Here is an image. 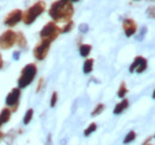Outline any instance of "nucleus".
I'll list each match as a JSON object with an SVG mask.
<instances>
[{
    "label": "nucleus",
    "instance_id": "21",
    "mask_svg": "<svg viewBox=\"0 0 155 145\" xmlns=\"http://www.w3.org/2000/svg\"><path fill=\"white\" fill-rule=\"evenodd\" d=\"M103 111H104V105L103 104H98L97 106L94 107V109L92 111V117H96L98 114H100Z\"/></svg>",
    "mask_w": 155,
    "mask_h": 145
},
{
    "label": "nucleus",
    "instance_id": "7",
    "mask_svg": "<svg viewBox=\"0 0 155 145\" xmlns=\"http://www.w3.org/2000/svg\"><path fill=\"white\" fill-rule=\"evenodd\" d=\"M21 18H23V11L19 10V8H17V10H13V11H11L7 16H6V18L4 20V23L7 25V26H16L19 21H21Z\"/></svg>",
    "mask_w": 155,
    "mask_h": 145
},
{
    "label": "nucleus",
    "instance_id": "1",
    "mask_svg": "<svg viewBox=\"0 0 155 145\" xmlns=\"http://www.w3.org/2000/svg\"><path fill=\"white\" fill-rule=\"evenodd\" d=\"M74 13V7L72 2L58 0L54 1L49 8V16L53 18L54 23H67L69 21Z\"/></svg>",
    "mask_w": 155,
    "mask_h": 145
},
{
    "label": "nucleus",
    "instance_id": "22",
    "mask_svg": "<svg viewBox=\"0 0 155 145\" xmlns=\"http://www.w3.org/2000/svg\"><path fill=\"white\" fill-rule=\"evenodd\" d=\"M56 102H58V93H56V92H54V93H53V95H51V100H50V106H51V107H55Z\"/></svg>",
    "mask_w": 155,
    "mask_h": 145
},
{
    "label": "nucleus",
    "instance_id": "2",
    "mask_svg": "<svg viewBox=\"0 0 155 145\" xmlns=\"http://www.w3.org/2000/svg\"><path fill=\"white\" fill-rule=\"evenodd\" d=\"M45 10V2L44 1H37L32 6H30L25 12H23V23L26 25L32 24Z\"/></svg>",
    "mask_w": 155,
    "mask_h": 145
},
{
    "label": "nucleus",
    "instance_id": "26",
    "mask_svg": "<svg viewBox=\"0 0 155 145\" xmlns=\"http://www.w3.org/2000/svg\"><path fill=\"white\" fill-rule=\"evenodd\" d=\"M153 138H154V137H153V136H152V137H150V138H148V139H147V140H146V142H144V143H143V145H153V144H152V143H150V140H152V139H153Z\"/></svg>",
    "mask_w": 155,
    "mask_h": 145
},
{
    "label": "nucleus",
    "instance_id": "15",
    "mask_svg": "<svg viewBox=\"0 0 155 145\" xmlns=\"http://www.w3.org/2000/svg\"><path fill=\"white\" fill-rule=\"evenodd\" d=\"M93 64H94V61L92 58L86 60L85 63H84V72L85 74H88V72H92L93 70Z\"/></svg>",
    "mask_w": 155,
    "mask_h": 145
},
{
    "label": "nucleus",
    "instance_id": "18",
    "mask_svg": "<svg viewBox=\"0 0 155 145\" xmlns=\"http://www.w3.org/2000/svg\"><path fill=\"white\" fill-rule=\"evenodd\" d=\"M136 138V132L135 131H130L127 136H125V138H124V144H129V143H131V142H134Z\"/></svg>",
    "mask_w": 155,
    "mask_h": 145
},
{
    "label": "nucleus",
    "instance_id": "20",
    "mask_svg": "<svg viewBox=\"0 0 155 145\" xmlns=\"http://www.w3.org/2000/svg\"><path fill=\"white\" fill-rule=\"evenodd\" d=\"M96 130H97V124H96V123H92L91 125H88V127H87V128L85 130L84 134H85L86 137H88V136H90L91 133H93V132H94Z\"/></svg>",
    "mask_w": 155,
    "mask_h": 145
},
{
    "label": "nucleus",
    "instance_id": "11",
    "mask_svg": "<svg viewBox=\"0 0 155 145\" xmlns=\"http://www.w3.org/2000/svg\"><path fill=\"white\" fill-rule=\"evenodd\" d=\"M128 107H129V100L128 99H123L120 102H118L116 105V107L114 109V113L115 114H120V113H123Z\"/></svg>",
    "mask_w": 155,
    "mask_h": 145
},
{
    "label": "nucleus",
    "instance_id": "3",
    "mask_svg": "<svg viewBox=\"0 0 155 145\" xmlns=\"http://www.w3.org/2000/svg\"><path fill=\"white\" fill-rule=\"evenodd\" d=\"M37 74V67L35 63L26 64L20 72V76L18 79V88H25L34 81L35 76Z\"/></svg>",
    "mask_w": 155,
    "mask_h": 145
},
{
    "label": "nucleus",
    "instance_id": "16",
    "mask_svg": "<svg viewBox=\"0 0 155 145\" xmlns=\"http://www.w3.org/2000/svg\"><path fill=\"white\" fill-rule=\"evenodd\" d=\"M127 93H128V88H127L125 82L123 81V82L120 83V86H119V89L117 92V95H118V98H124Z\"/></svg>",
    "mask_w": 155,
    "mask_h": 145
},
{
    "label": "nucleus",
    "instance_id": "10",
    "mask_svg": "<svg viewBox=\"0 0 155 145\" xmlns=\"http://www.w3.org/2000/svg\"><path fill=\"white\" fill-rule=\"evenodd\" d=\"M20 98V88H13L6 96V105L10 107H18V102H19Z\"/></svg>",
    "mask_w": 155,
    "mask_h": 145
},
{
    "label": "nucleus",
    "instance_id": "5",
    "mask_svg": "<svg viewBox=\"0 0 155 145\" xmlns=\"http://www.w3.org/2000/svg\"><path fill=\"white\" fill-rule=\"evenodd\" d=\"M15 44H16V32L15 31L7 30L0 36V48L2 50L11 49Z\"/></svg>",
    "mask_w": 155,
    "mask_h": 145
},
{
    "label": "nucleus",
    "instance_id": "29",
    "mask_svg": "<svg viewBox=\"0 0 155 145\" xmlns=\"http://www.w3.org/2000/svg\"><path fill=\"white\" fill-rule=\"evenodd\" d=\"M64 1H68V2H77L79 0H64Z\"/></svg>",
    "mask_w": 155,
    "mask_h": 145
},
{
    "label": "nucleus",
    "instance_id": "8",
    "mask_svg": "<svg viewBox=\"0 0 155 145\" xmlns=\"http://www.w3.org/2000/svg\"><path fill=\"white\" fill-rule=\"evenodd\" d=\"M147 66H148V62L143 56H136L133 64L129 68V70H130V72H137L140 74V72H143L147 69Z\"/></svg>",
    "mask_w": 155,
    "mask_h": 145
},
{
    "label": "nucleus",
    "instance_id": "27",
    "mask_svg": "<svg viewBox=\"0 0 155 145\" xmlns=\"http://www.w3.org/2000/svg\"><path fill=\"white\" fill-rule=\"evenodd\" d=\"M2 66H4V61H2V56L0 54V69L2 68Z\"/></svg>",
    "mask_w": 155,
    "mask_h": 145
},
{
    "label": "nucleus",
    "instance_id": "32",
    "mask_svg": "<svg viewBox=\"0 0 155 145\" xmlns=\"http://www.w3.org/2000/svg\"><path fill=\"white\" fill-rule=\"evenodd\" d=\"M148 1H149V0H148Z\"/></svg>",
    "mask_w": 155,
    "mask_h": 145
},
{
    "label": "nucleus",
    "instance_id": "9",
    "mask_svg": "<svg viewBox=\"0 0 155 145\" xmlns=\"http://www.w3.org/2000/svg\"><path fill=\"white\" fill-rule=\"evenodd\" d=\"M123 30H124V34L127 37H131L134 36L137 31V24L134 19L131 18H127L123 20Z\"/></svg>",
    "mask_w": 155,
    "mask_h": 145
},
{
    "label": "nucleus",
    "instance_id": "6",
    "mask_svg": "<svg viewBox=\"0 0 155 145\" xmlns=\"http://www.w3.org/2000/svg\"><path fill=\"white\" fill-rule=\"evenodd\" d=\"M50 44H51V42H49L47 39H42L38 44L35 47V49H34V56L38 61H43L47 57L48 53H49Z\"/></svg>",
    "mask_w": 155,
    "mask_h": 145
},
{
    "label": "nucleus",
    "instance_id": "14",
    "mask_svg": "<svg viewBox=\"0 0 155 145\" xmlns=\"http://www.w3.org/2000/svg\"><path fill=\"white\" fill-rule=\"evenodd\" d=\"M79 49H80V55L82 57H87L91 53V50H92V47L90 44H81Z\"/></svg>",
    "mask_w": 155,
    "mask_h": 145
},
{
    "label": "nucleus",
    "instance_id": "19",
    "mask_svg": "<svg viewBox=\"0 0 155 145\" xmlns=\"http://www.w3.org/2000/svg\"><path fill=\"white\" fill-rule=\"evenodd\" d=\"M73 27H74V21H73V20H69V21L66 23V25H63V27L61 29V32L67 34V32H69Z\"/></svg>",
    "mask_w": 155,
    "mask_h": 145
},
{
    "label": "nucleus",
    "instance_id": "23",
    "mask_svg": "<svg viewBox=\"0 0 155 145\" xmlns=\"http://www.w3.org/2000/svg\"><path fill=\"white\" fill-rule=\"evenodd\" d=\"M43 85H44V79L42 77V79H39V82H38V85H37V89H36V92L38 93L42 88H43Z\"/></svg>",
    "mask_w": 155,
    "mask_h": 145
},
{
    "label": "nucleus",
    "instance_id": "17",
    "mask_svg": "<svg viewBox=\"0 0 155 145\" xmlns=\"http://www.w3.org/2000/svg\"><path fill=\"white\" fill-rule=\"evenodd\" d=\"M32 117H34V109L32 108H29L26 111V113H25V115H24V124L25 125H28L30 121H31V119H32Z\"/></svg>",
    "mask_w": 155,
    "mask_h": 145
},
{
    "label": "nucleus",
    "instance_id": "13",
    "mask_svg": "<svg viewBox=\"0 0 155 145\" xmlns=\"http://www.w3.org/2000/svg\"><path fill=\"white\" fill-rule=\"evenodd\" d=\"M16 44L19 48H21V49L26 47V38H25V36L21 32H17L16 34Z\"/></svg>",
    "mask_w": 155,
    "mask_h": 145
},
{
    "label": "nucleus",
    "instance_id": "25",
    "mask_svg": "<svg viewBox=\"0 0 155 145\" xmlns=\"http://www.w3.org/2000/svg\"><path fill=\"white\" fill-rule=\"evenodd\" d=\"M148 16H149L150 18H154V6H150V7L148 8Z\"/></svg>",
    "mask_w": 155,
    "mask_h": 145
},
{
    "label": "nucleus",
    "instance_id": "30",
    "mask_svg": "<svg viewBox=\"0 0 155 145\" xmlns=\"http://www.w3.org/2000/svg\"><path fill=\"white\" fill-rule=\"evenodd\" d=\"M1 125H2V124H1V121H0V127H1Z\"/></svg>",
    "mask_w": 155,
    "mask_h": 145
},
{
    "label": "nucleus",
    "instance_id": "12",
    "mask_svg": "<svg viewBox=\"0 0 155 145\" xmlns=\"http://www.w3.org/2000/svg\"><path fill=\"white\" fill-rule=\"evenodd\" d=\"M11 109L10 108H5L1 109V112H0V121H1V124H5V123H7V121H10V119H11Z\"/></svg>",
    "mask_w": 155,
    "mask_h": 145
},
{
    "label": "nucleus",
    "instance_id": "28",
    "mask_svg": "<svg viewBox=\"0 0 155 145\" xmlns=\"http://www.w3.org/2000/svg\"><path fill=\"white\" fill-rule=\"evenodd\" d=\"M4 138H5V134H4L2 132H0V142H1V140H2Z\"/></svg>",
    "mask_w": 155,
    "mask_h": 145
},
{
    "label": "nucleus",
    "instance_id": "31",
    "mask_svg": "<svg viewBox=\"0 0 155 145\" xmlns=\"http://www.w3.org/2000/svg\"><path fill=\"white\" fill-rule=\"evenodd\" d=\"M135 1H138V0H135Z\"/></svg>",
    "mask_w": 155,
    "mask_h": 145
},
{
    "label": "nucleus",
    "instance_id": "24",
    "mask_svg": "<svg viewBox=\"0 0 155 145\" xmlns=\"http://www.w3.org/2000/svg\"><path fill=\"white\" fill-rule=\"evenodd\" d=\"M79 29H80L81 32H87V31H88V25H87V24H81Z\"/></svg>",
    "mask_w": 155,
    "mask_h": 145
},
{
    "label": "nucleus",
    "instance_id": "4",
    "mask_svg": "<svg viewBox=\"0 0 155 145\" xmlns=\"http://www.w3.org/2000/svg\"><path fill=\"white\" fill-rule=\"evenodd\" d=\"M60 34H61V29L56 25V23L49 21L42 27L39 36H41V39H47L49 42H53L58 38Z\"/></svg>",
    "mask_w": 155,
    "mask_h": 145
}]
</instances>
